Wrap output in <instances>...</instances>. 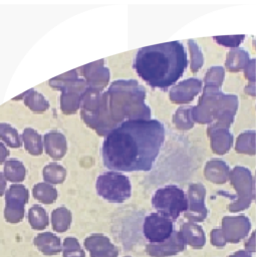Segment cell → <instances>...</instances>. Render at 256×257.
<instances>
[{"label":"cell","instance_id":"6da1fadb","mask_svg":"<svg viewBox=\"0 0 256 257\" xmlns=\"http://www.w3.org/2000/svg\"><path fill=\"white\" fill-rule=\"evenodd\" d=\"M165 140L157 119L126 120L112 128L101 147L105 168L115 172L151 171Z\"/></svg>","mask_w":256,"mask_h":257},{"label":"cell","instance_id":"7a4b0ae2","mask_svg":"<svg viewBox=\"0 0 256 257\" xmlns=\"http://www.w3.org/2000/svg\"><path fill=\"white\" fill-rule=\"evenodd\" d=\"M188 65L185 46L180 41H170L141 48L133 66L149 85L168 88L183 75Z\"/></svg>","mask_w":256,"mask_h":257},{"label":"cell","instance_id":"3957f363","mask_svg":"<svg viewBox=\"0 0 256 257\" xmlns=\"http://www.w3.org/2000/svg\"><path fill=\"white\" fill-rule=\"evenodd\" d=\"M153 207L157 213L176 220L188 209V199L185 192L177 186L170 185L158 189L152 198Z\"/></svg>","mask_w":256,"mask_h":257},{"label":"cell","instance_id":"277c9868","mask_svg":"<svg viewBox=\"0 0 256 257\" xmlns=\"http://www.w3.org/2000/svg\"><path fill=\"white\" fill-rule=\"evenodd\" d=\"M96 192L104 200L121 203L131 196V183L126 176L119 172L110 171L101 174L96 180Z\"/></svg>","mask_w":256,"mask_h":257},{"label":"cell","instance_id":"5b68a950","mask_svg":"<svg viewBox=\"0 0 256 257\" xmlns=\"http://www.w3.org/2000/svg\"><path fill=\"white\" fill-rule=\"evenodd\" d=\"M174 226L172 220L159 213H152L144 221V235L152 243H163L167 241L172 236Z\"/></svg>","mask_w":256,"mask_h":257},{"label":"cell","instance_id":"8992f818","mask_svg":"<svg viewBox=\"0 0 256 257\" xmlns=\"http://www.w3.org/2000/svg\"><path fill=\"white\" fill-rule=\"evenodd\" d=\"M5 219L8 222H19L23 217V206L27 201V191L21 185H13L5 196Z\"/></svg>","mask_w":256,"mask_h":257},{"label":"cell","instance_id":"52a82bcc","mask_svg":"<svg viewBox=\"0 0 256 257\" xmlns=\"http://www.w3.org/2000/svg\"><path fill=\"white\" fill-rule=\"evenodd\" d=\"M25 175V170L23 165L16 161H7L4 165V177L10 182H20L23 180Z\"/></svg>","mask_w":256,"mask_h":257},{"label":"cell","instance_id":"ba28073f","mask_svg":"<svg viewBox=\"0 0 256 257\" xmlns=\"http://www.w3.org/2000/svg\"><path fill=\"white\" fill-rule=\"evenodd\" d=\"M37 246L40 250L45 252L46 254L53 253L59 249V241L55 238V236L51 234H42L39 235L35 240Z\"/></svg>","mask_w":256,"mask_h":257},{"label":"cell","instance_id":"9c48e42d","mask_svg":"<svg viewBox=\"0 0 256 257\" xmlns=\"http://www.w3.org/2000/svg\"><path fill=\"white\" fill-rule=\"evenodd\" d=\"M0 139L10 147L17 148L20 146V140L16 130L8 123H0Z\"/></svg>","mask_w":256,"mask_h":257},{"label":"cell","instance_id":"30bf717a","mask_svg":"<svg viewBox=\"0 0 256 257\" xmlns=\"http://www.w3.org/2000/svg\"><path fill=\"white\" fill-rule=\"evenodd\" d=\"M24 143L26 149L33 154H37L40 152V142L38 136L32 130H25L23 134Z\"/></svg>","mask_w":256,"mask_h":257},{"label":"cell","instance_id":"8fae6325","mask_svg":"<svg viewBox=\"0 0 256 257\" xmlns=\"http://www.w3.org/2000/svg\"><path fill=\"white\" fill-rule=\"evenodd\" d=\"M29 220L33 227L42 228L46 224V216L44 210L39 207H33L29 211Z\"/></svg>","mask_w":256,"mask_h":257},{"label":"cell","instance_id":"7c38bea8","mask_svg":"<svg viewBox=\"0 0 256 257\" xmlns=\"http://www.w3.org/2000/svg\"><path fill=\"white\" fill-rule=\"evenodd\" d=\"M34 195L37 199L42 200L44 202H49L53 200L54 196V191L52 190L51 187H48L44 184L42 185H37L34 189Z\"/></svg>","mask_w":256,"mask_h":257},{"label":"cell","instance_id":"4fadbf2b","mask_svg":"<svg viewBox=\"0 0 256 257\" xmlns=\"http://www.w3.org/2000/svg\"><path fill=\"white\" fill-rule=\"evenodd\" d=\"M8 155H9L8 150L2 143H0V163L4 162L6 160V158L8 157Z\"/></svg>","mask_w":256,"mask_h":257},{"label":"cell","instance_id":"5bb4252c","mask_svg":"<svg viewBox=\"0 0 256 257\" xmlns=\"http://www.w3.org/2000/svg\"><path fill=\"white\" fill-rule=\"evenodd\" d=\"M5 188H6V179L4 175L0 173V196L4 193Z\"/></svg>","mask_w":256,"mask_h":257}]
</instances>
